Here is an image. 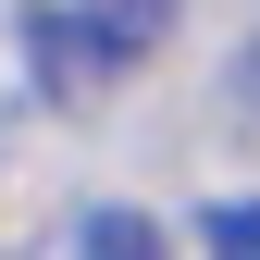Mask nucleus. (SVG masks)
I'll use <instances>...</instances> for the list:
<instances>
[{
	"label": "nucleus",
	"instance_id": "3",
	"mask_svg": "<svg viewBox=\"0 0 260 260\" xmlns=\"http://www.w3.org/2000/svg\"><path fill=\"white\" fill-rule=\"evenodd\" d=\"M199 248L211 260H260V199H211L199 211Z\"/></svg>",
	"mask_w": 260,
	"mask_h": 260
},
{
	"label": "nucleus",
	"instance_id": "1",
	"mask_svg": "<svg viewBox=\"0 0 260 260\" xmlns=\"http://www.w3.org/2000/svg\"><path fill=\"white\" fill-rule=\"evenodd\" d=\"M161 38H174V0H25V62L50 100H100Z\"/></svg>",
	"mask_w": 260,
	"mask_h": 260
},
{
	"label": "nucleus",
	"instance_id": "2",
	"mask_svg": "<svg viewBox=\"0 0 260 260\" xmlns=\"http://www.w3.org/2000/svg\"><path fill=\"white\" fill-rule=\"evenodd\" d=\"M75 260H174V248H161L149 211H87L75 223Z\"/></svg>",
	"mask_w": 260,
	"mask_h": 260
}]
</instances>
